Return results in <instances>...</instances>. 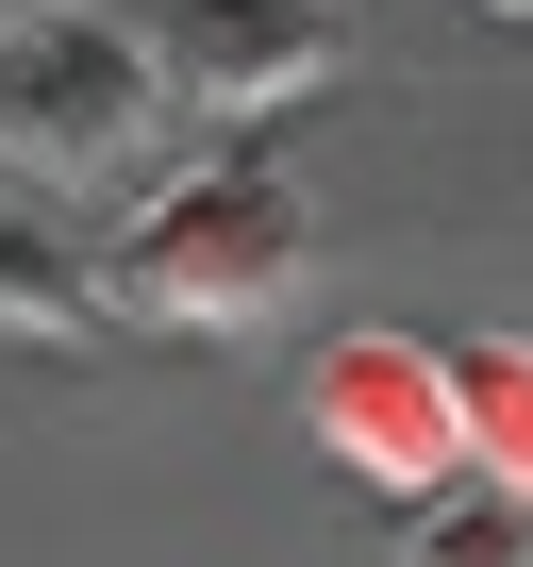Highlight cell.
I'll list each match as a JSON object with an SVG mask.
<instances>
[{
	"mask_svg": "<svg viewBox=\"0 0 533 567\" xmlns=\"http://www.w3.org/2000/svg\"><path fill=\"white\" fill-rule=\"evenodd\" d=\"M150 68L200 117H284V101H317L351 68V34H334V0H167V18H150Z\"/></svg>",
	"mask_w": 533,
	"mask_h": 567,
	"instance_id": "cell-4",
	"label": "cell"
},
{
	"mask_svg": "<svg viewBox=\"0 0 533 567\" xmlns=\"http://www.w3.org/2000/svg\"><path fill=\"white\" fill-rule=\"evenodd\" d=\"M0 18H18V0H0Z\"/></svg>",
	"mask_w": 533,
	"mask_h": 567,
	"instance_id": "cell-8",
	"label": "cell"
},
{
	"mask_svg": "<svg viewBox=\"0 0 533 567\" xmlns=\"http://www.w3.org/2000/svg\"><path fill=\"white\" fill-rule=\"evenodd\" d=\"M516 18H533V0H516Z\"/></svg>",
	"mask_w": 533,
	"mask_h": 567,
	"instance_id": "cell-9",
	"label": "cell"
},
{
	"mask_svg": "<svg viewBox=\"0 0 533 567\" xmlns=\"http://www.w3.org/2000/svg\"><path fill=\"white\" fill-rule=\"evenodd\" d=\"M450 401H467V467L533 484V334H467L450 351Z\"/></svg>",
	"mask_w": 533,
	"mask_h": 567,
	"instance_id": "cell-7",
	"label": "cell"
},
{
	"mask_svg": "<svg viewBox=\"0 0 533 567\" xmlns=\"http://www.w3.org/2000/svg\"><path fill=\"white\" fill-rule=\"evenodd\" d=\"M101 318V267L51 234V200H18V184H0V334H34V351H67Z\"/></svg>",
	"mask_w": 533,
	"mask_h": 567,
	"instance_id": "cell-5",
	"label": "cell"
},
{
	"mask_svg": "<svg viewBox=\"0 0 533 567\" xmlns=\"http://www.w3.org/2000/svg\"><path fill=\"white\" fill-rule=\"evenodd\" d=\"M400 567H533V484L500 467H450L400 501Z\"/></svg>",
	"mask_w": 533,
	"mask_h": 567,
	"instance_id": "cell-6",
	"label": "cell"
},
{
	"mask_svg": "<svg viewBox=\"0 0 533 567\" xmlns=\"http://www.w3.org/2000/svg\"><path fill=\"white\" fill-rule=\"evenodd\" d=\"M167 68L134 18H101V0H18L0 18V167H34V184H101L134 167Z\"/></svg>",
	"mask_w": 533,
	"mask_h": 567,
	"instance_id": "cell-2",
	"label": "cell"
},
{
	"mask_svg": "<svg viewBox=\"0 0 533 567\" xmlns=\"http://www.w3.org/2000/svg\"><path fill=\"white\" fill-rule=\"evenodd\" d=\"M301 267H317V200L266 167V151L184 167V184L134 217V250H117V284H134L150 318H217V334L284 318V301H301Z\"/></svg>",
	"mask_w": 533,
	"mask_h": 567,
	"instance_id": "cell-1",
	"label": "cell"
},
{
	"mask_svg": "<svg viewBox=\"0 0 533 567\" xmlns=\"http://www.w3.org/2000/svg\"><path fill=\"white\" fill-rule=\"evenodd\" d=\"M301 434H317L334 467H367L384 501L450 484V467H467V401H450V351H433V334H334V351L301 368Z\"/></svg>",
	"mask_w": 533,
	"mask_h": 567,
	"instance_id": "cell-3",
	"label": "cell"
}]
</instances>
